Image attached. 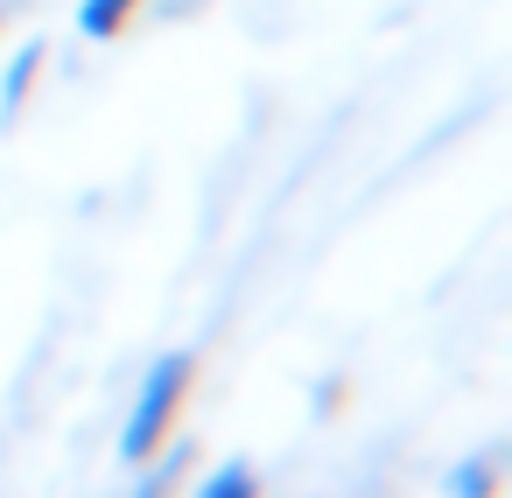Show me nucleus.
<instances>
[{
    "label": "nucleus",
    "instance_id": "nucleus-1",
    "mask_svg": "<svg viewBox=\"0 0 512 498\" xmlns=\"http://www.w3.org/2000/svg\"><path fill=\"white\" fill-rule=\"evenodd\" d=\"M190 379H197V358H190V351H162V358L141 372L134 407H127V421H120V463L141 470L155 449H169L176 414H183V400H190Z\"/></svg>",
    "mask_w": 512,
    "mask_h": 498
},
{
    "label": "nucleus",
    "instance_id": "nucleus-2",
    "mask_svg": "<svg viewBox=\"0 0 512 498\" xmlns=\"http://www.w3.org/2000/svg\"><path fill=\"white\" fill-rule=\"evenodd\" d=\"M43 64H50V43H43V36H29V43L8 57V71H0V127H15V120H22V106H29Z\"/></svg>",
    "mask_w": 512,
    "mask_h": 498
},
{
    "label": "nucleus",
    "instance_id": "nucleus-3",
    "mask_svg": "<svg viewBox=\"0 0 512 498\" xmlns=\"http://www.w3.org/2000/svg\"><path fill=\"white\" fill-rule=\"evenodd\" d=\"M498 470H505V456H498V449H477V456L449 463L442 498H498Z\"/></svg>",
    "mask_w": 512,
    "mask_h": 498
},
{
    "label": "nucleus",
    "instance_id": "nucleus-4",
    "mask_svg": "<svg viewBox=\"0 0 512 498\" xmlns=\"http://www.w3.org/2000/svg\"><path fill=\"white\" fill-rule=\"evenodd\" d=\"M183 470H190V442H176V449H155V456L141 463V477H134V491H127V498H176Z\"/></svg>",
    "mask_w": 512,
    "mask_h": 498
},
{
    "label": "nucleus",
    "instance_id": "nucleus-5",
    "mask_svg": "<svg viewBox=\"0 0 512 498\" xmlns=\"http://www.w3.org/2000/svg\"><path fill=\"white\" fill-rule=\"evenodd\" d=\"M134 15H141V0H78V36L85 43H113Z\"/></svg>",
    "mask_w": 512,
    "mask_h": 498
},
{
    "label": "nucleus",
    "instance_id": "nucleus-6",
    "mask_svg": "<svg viewBox=\"0 0 512 498\" xmlns=\"http://www.w3.org/2000/svg\"><path fill=\"white\" fill-rule=\"evenodd\" d=\"M190 498H260V470H253L246 456H232V463L204 470V477L190 484Z\"/></svg>",
    "mask_w": 512,
    "mask_h": 498
},
{
    "label": "nucleus",
    "instance_id": "nucleus-7",
    "mask_svg": "<svg viewBox=\"0 0 512 498\" xmlns=\"http://www.w3.org/2000/svg\"><path fill=\"white\" fill-rule=\"evenodd\" d=\"M337 400H344V379H323L316 386V414H337Z\"/></svg>",
    "mask_w": 512,
    "mask_h": 498
},
{
    "label": "nucleus",
    "instance_id": "nucleus-8",
    "mask_svg": "<svg viewBox=\"0 0 512 498\" xmlns=\"http://www.w3.org/2000/svg\"><path fill=\"white\" fill-rule=\"evenodd\" d=\"M0 22H8V15H0Z\"/></svg>",
    "mask_w": 512,
    "mask_h": 498
}]
</instances>
